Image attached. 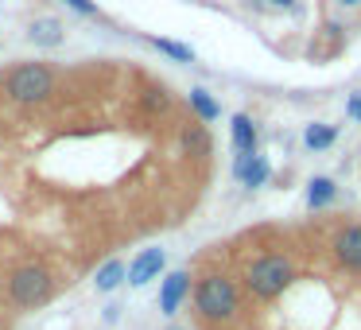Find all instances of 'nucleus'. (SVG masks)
Instances as JSON below:
<instances>
[{
  "label": "nucleus",
  "instance_id": "obj_14",
  "mask_svg": "<svg viewBox=\"0 0 361 330\" xmlns=\"http://www.w3.org/2000/svg\"><path fill=\"white\" fill-rule=\"evenodd\" d=\"M334 202V183L330 179H311V190H307V206L311 210H322V206Z\"/></svg>",
  "mask_w": 361,
  "mask_h": 330
},
{
  "label": "nucleus",
  "instance_id": "obj_13",
  "mask_svg": "<svg viewBox=\"0 0 361 330\" xmlns=\"http://www.w3.org/2000/svg\"><path fill=\"white\" fill-rule=\"evenodd\" d=\"M152 47H156L159 55L175 59V63H195V51H190L187 43H175V39H159V35H152Z\"/></svg>",
  "mask_w": 361,
  "mask_h": 330
},
{
  "label": "nucleus",
  "instance_id": "obj_5",
  "mask_svg": "<svg viewBox=\"0 0 361 330\" xmlns=\"http://www.w3.org/2000/svg\"><path fill=\"white\" fill-rule=\"evenodd\" d=\"M164 264H167V257H164V249H144L140 257L128 264V272H125V280L133 283V288H144L148 280H156L159 272H164Z\"/></svg>",
  "mask_w": 361,
  "mask_h": 330
},
{
  "label": "nucleus",
  "instance_id": "obj_12",
  "mask_svg": "<svg viewBox=\"0 0 361 330\" xmlns=\"http://www.w3.org/2000/svg\"><path fill=\"white\" fill-rule=\"evenodd\" d=\"M334 140H338V128H334V125H307V133H303V144H307L311 152L330 148Z\"/></svg>",
  "mask_w": 361,
  "mask_h": 330
},
{
  "label": "nucleus",
  "instance_id": "obj_2",
  "mask_svg": "<svg viewBox=\"0 0 361 330\" xmlns=\"http://www.w3.org/2000/svg\"><path fill=\"white\" fill-rule=\"evenodd\" d=\"M291 280H295V268H291L288 257H260L249 264V272H245V283H249V291L257 299H276L280 291L291 288Z\"/></svg>",
  "mask_w": 361,
  "mask_h": 330
},
{
  "label": "nucleus",
  "instance_id": "obj_7",
  "mask_svg": "<svg viewBox=\"0 0 361 330\" xmlns=\"http://www.w3.org/2000/svg\"><path fill=\"white\" fill-rule=\"evenodd\" d=\"M187 291H190V276H187V272L164 276V283H159V311H164V314H175V311H179V303L187 299Z\"/></svg>",
  "mask_w": 361,
  "mask_h": 330
},
{
  "label": "nucleus",
  "instance_id": "obj_19",
  "mask_svg": "<svg viewBox=\"0 0 361 330\" xmlns=\"http://www.w3.org/2000/svg\"><path fill=\"white\" fill-rule=\"evenodd\" d=\"M342 4H361V0H342Z\"/></svg>",
  "mask_w": 361,
  "mask_h": 330
},
{
  "label": "nucleus",
  "instance_id": "obj_3",
  "mask_svg": "<svg viewBox=\"0 0 361 330\" xmlns=\"http://www.w3.org/2000/svg\"><path fill=\"white\" fill-rule=\"evenodd\" d=\"M51 295H55V280H51V272L43 264H24L8 276V299L16 307H24V311L43 307Z\"/></svg>",
  "mask_w": 361,
  "mask_h": 330
},
{
  "label": "nucleus",
  "instance_id": "obj_4",
  "mask_svg": "<svg viewBox=\"0 0 361 330\" xmlns=\"http://www.w3.org/2000/svg\"><path fill=\"white\" fill-rule=\"evenodd\" d=\"M195 307H198V314L210 319V322L233 319V314H237V288H233V280H229V276H206V280H198Z\"/></svg>",
  "mask_w": 361,
  "mask_h": 330
},
{
  "label": "nucleus",
  "instance_id": "obj_8",
  "mask_svg": "<svg viewBox=\"0 0 361 330\" xmlns=\"http://www.w3.org/2000/svg\"><path fill=\"white\" fill-rule=\"evenodd\" d=\"M27 39H32L35 47H59V43L66 39V28L59 24V20L43 16V20H35V24L27 28Z\"/></svg>",
  "mask_w": 361,
  "mask_h": 330
},
{
  "label": "nucleus",
  "instance_id": "obj_6",
  "mask_svg": "<svg viewBox=\"0 0 361 330\" xmlns=\"http://www.w3.org/2000/svg\"><path fill=\"white\" fill-rule=\"evenodd\" d=\"M334 257L342 268L361 272V226H345L342 233L334 237Z\"/></svg>",
  "mask_w": 361,
  "mask_h": 330
},
{
  "label": "nucleus",
  "instance_id": "obj_17",
  "mask_svg": "<svg viewBox=\"0 0 361 330\" xmlns=\"http://www.w3.org/2000/svg\"><path fill=\"white\" fill-rule=\"evenodd\" d=\"M350 117H361V94L350 97Z\"/></svg>",
  "mask_w": 361,
  "mask_h": 330
},
{
  "label": "nucleus",
  "instance_id": "obj_18",
  "mask_svg": "<svg viewBox=\"0 0 361 330\" xmlns=\"http://www.w3.org/2000/svg\"><path fill=\"white\" fill-rule=\"evenodd\" d=\"M272 4H295V0H272Z\"/></svg>",
  "mask_w": 361,
  "mask_h": 330
},
{
  "label": "nucleus",
  "instance_id": "obj_9",
  "mask_svg": "<svg viewBox=\"0 0 361 330\" xmlns=\"http://www.w3.org/2000/svg\"><path fill=\"white\" fill-rule=\"evenodd\" d=\"M233 175L245 183V187H260V183L268 179V164L252 152V156H237V164H233Z\"/></svg>",
  "mask_w": 361,
  "mask_h": 330
},
{
  "label": "nucleus",
  "instance_id": "obj_15",
  "mask_svg": "<svg viewBox=\"0 0 361 330\" xmlns=\"http://www.w3.org/2000/svg\"><path fill=\"white\" fill-rule=\"evenodd\" d=\"M190 109L198 113V117L206 121V125H210V121H218V102H214L210 94H206V90H190Z\"/></svg>",
  "mask_w": 361,
  "mask_h": 330
},
{
  "label": "nucleus",
  "instance_id": "obj_1",
  "mask_svg": "<svg viewBox=\"0 0 361 330\" xmlns=\"http://www.w3.org/2000/svg\"><path fill=\"white\" fill-rule=\"evenodd\" d=\"M4 94L16 105H39L55 94V71L47 63H20L4 78Z\"/></svg>",
  "mask_w": 361,
  "mask_h": 330
},
{
  "label": "nucleus",
  "instance_id": "obj_11",
  "mask_svg": "<svg viewBox=\"0 0 361 330\" xmlns=\"http://www.w3.org/2000/svg\"><path fill=\"white\" fill-rule=\"evenodd\" d=\"M125 272H128V268L121 264V260H109V264H102V268H97L94 288H97V291H117L121 283H125Z\"/></svg>",
  "mask_w": 361,
  "mask_h": 330
},
{
  "label": "nucleus",
  "instance_id": "obj_10",
  "mask_svg": "<svg viewBox=\"0 0 361 330\" xmlns=\"http://www.w3.org/2000/svg\"><path fill=\"white\" fill-rule=\"evenodd\" d=\"M233 148H237V156H252L257 152V128H252V121L245 117H233Z\"/></svg>",
  "mask_w": 361,
  "mask_h": 330
},
{
  "label": "nucleus",
  "instance_id": "obj_16",
  "mask_svg": "<svg viewBox=\"0 0 361 330\" xmlns=\"http://www.w3.org/2000/svg\"><path fill=\"white\" fill-rule=\"evenodd\" d=\"M66 4H71L74 12H82V16H97V4H94V0H66Z\"/></svg>",
  "mask_w": 361,
  "mask_h": 330
}]
</instances>
